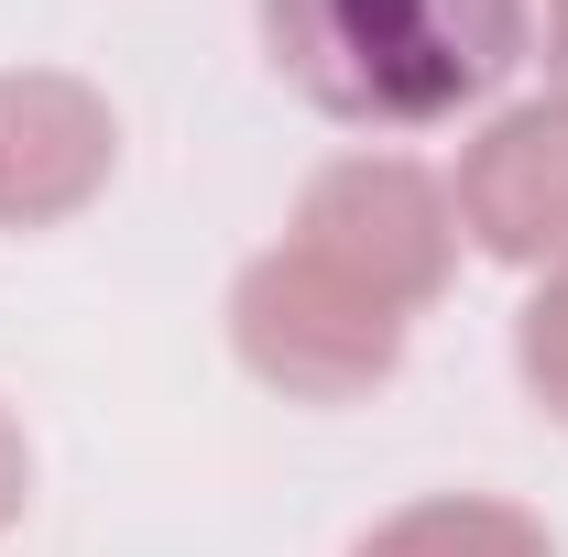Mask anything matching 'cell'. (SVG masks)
Returning a JSON list of instances; mask_svg holds the SVG:
<instances>
[{
  "label": "cell",
  "mask_w": 568,
  "mask_h": 557,
  "mask_svg": "<svg viewBox=\"0 0 568 557\" xmlns=\"http://www.w3.org/2000/svg\"><path fill=\"white\" fill-rule=\"evenodd\" d=\"M274 77L351 132H437L525 67V0H252Z\"/></svg>",
  "instance_id": "6da1fadb"
},
{
  "label": "cell",
  "mask_w": 568,
  "mask_h": 557,
  "mask_svg": "<svg viewBox=\"0 0 568 557\" xmlns=\"http://www.w3.org/2000/svg\"><path fill=\"white\" fill-rule=\"evenodd\" d=\"M405 328L394 306H372L361 284H339L328 263H306L295 241H274L252 274L230 284V350L241 372L284 394V405H361L405 372Z\"/></svg>",
  "instance_id": "7a4b0ae2"
},
{
  "label": "cell",
  "mask_w": 568,
  "mask_h": 557,
  "mask_svg": "<svg viewBox=\"0 0 568 557\" xmlns=\"http://www.w3.org/2000/svg\"><path fill=\"white\" fill-rule=\"evenodd\" d=\"M284 241L306 263H328L339 284H361L372 306H394V317H426L448 295V274H459L448 175H426L405 153H339V164H317Z\"/></svg>",
  "instance_id": "3957f363"
},
{
  "label": "cell",
  "mask_w": 568,
  "mask_h": 557,
  "mask_svg": "<svg viewBox=\"0 0 568 557\" xmlns=\"http://www.w3.org/2000/svg\"><path fill=\"white\" fill-rule=\"evenodd\" d=\"M448 209H459V241L493 252L514 274H547L568 252V99H525V110H493L481 132L459 142V175H448Z\"/></svg>",
  "instance_id": "277c9868"
},
{
  "label": "cell",
  "mask_w": 568,
  "mask_h": 557,
  "mask_svg": "<svg viewBox=\"0 0 568 557\" xmlns=\"http://www.w3.org/2000/svg\"><path fill=\"white\" fill-rule=\"evenodd\" d=\"M121 175L110 99L67 67H0V230H67Z\"/></svg>",
  "instance_id": "5b68a950"
},
{
  "label": "cell",
  "mask_w": 568,
  "mask_h": 557,
  "mask_svg": "<svg viewBox=\"0 0 568 557\" xmlns=\"http://www.w3.org/2000/svg\"><path fill=\"white\" fill-rule=\"evenodd\" d=\"M351 557H558V547H547V525H536L525 503H503V492H426L405 514H383Z\"/></svg>",
  "instance_id": "8992f818"
},
{
  "label": "cell",
  "mask_w": 568,
  "mask_h": 557,
  "mask_svg": "<svg viewBox=\"0 0 568 557\" xmlns=\"http://www.w3.org/2000/svg\"><path fill=\"white\" fill-rule=\"evenodd\" d=\"M514 372H525V394H536V405L568 426V252L536 274L525 317H514Z\"/></svg>",
  "instance_id": "52a82bcc"
},
{
  "label": "cell",
  "mask_w": 568,
  "mask_h": 557,
  "mask_svg": "<svg viewBox=\"0 0 568 557\" xmlns=\"http://www.w3.org/2000/svg\"><path fill=\"white\" fill-rule=\"evenodd\" d=\"M22 503H33V437H22L11 405H0V536L22 525Z\"/></svg>",
  "instance_id": "ba28073f"
},
{
  "label": "cell",
  "mask_w": 568,
  "mask_h": 557,
  "mask_svg": "<svg viewBox=\"0 0 568 557\" xmlns=\"http://www.w3.org/2000/svg\"><path fill=\"white\" fill-rule=\"evenodd\" d=\"M547 67H558V99H568V0H547Z\"/></svg>",
  "instance_id": "9c48e42d"
}]
</instances>
